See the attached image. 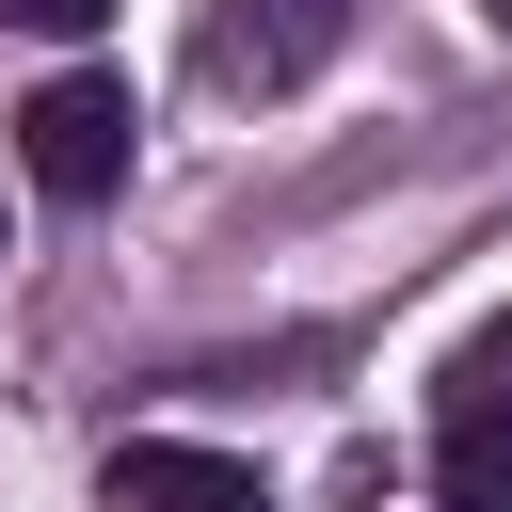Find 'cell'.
<instances>
[{
    "label": "cell",
    "instance_id": "cell-1",
    "mask_svg": "<svg viewBox=\"0 0 512 512\" xmlns=\"http://www.w3.org/2000/svg\"><path fill=\"white\" fill-rule=\"evenodd\" d=\"M128 144H144V112H128L112 64H64V80H32V112H16V160H32L48 208H112V192H128Z\"/></svg>",
    "mask_w": 512,
    "mask_h": 512
},
{
    "label": "cell",
    "instance_id": "cell-2",
    "mask_svg": "<svg viewBox=\"0 0 512 512\" xmlns=\"http://www.w3.org/2000/svg\"><path fill=\"white\" fill-rule=\"evenodd\" d=\"M432 496L448 512H512V304L432 368Z\"/></svg>",
    "mask_w": 512,
    "mask_h": 512
},
{
    "label": "cell",
    "instance_id": "cell-3",
    "mask_svg": "<svg viewBox=\"0 0 512 512\" xmlns=\"http://www.w3.org/2000/svg\"><path fill=\"white\" fill-rule=\"evenodd\" d=\"M96 496H112V512H272V480H256L240 448H176V432H128V448L96 464Z\"/></svg>",
    "mask_w": 512,
    "mask_h": 512
},
{
    "label": "cell",
    "instance_id": "cell-4",
    "mask_svg": "<svg viewBox=\"0 0 512 512\" xmlns=\"http://www.w3.org/2000/svg\"><path fill=\"white\" fill-rule=\"evenodd\" d=\"M336 32H352V0H240V64L256 80H304Z\"/></svg>",
    "mask_w": 512,
    "mask_h": 512
},
{
    "label": "cell",
    "instance_id": "cell-5",
    "mask_svg": "<svg viewBox=\"0 0 512 512\" xmlns=\"http://www.w3.org/2000/svg\"><path fill=\"white\" fill-rule=\"evenodd\" d=\"M0 16H16V32H96L112 0H0Z\"/></svg>",
    "mask_w": 512,
    "mask_h": 512
},
{
    "label": "cell",
    "instance_id": "cell-6",
    "mask_svg": "<svg viewBox=\"0 0 512 512\" xmlns=\"http://www.w3.org/2000/svg\"><path fill=\"white\" fill-rule=\"evenodd\" d=\"M480 16H496V32H512V0H480Z\"/></svg>",
    "mask_w": 512,
    "mask_h": 512
}]
</instances>
